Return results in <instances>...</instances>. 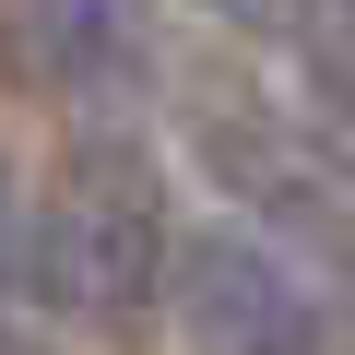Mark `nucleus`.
I'll return each instance as SVG.
<instances>
[{
  "instance_id": "obj_1",
  "label": "nucleus",
  "mask_w": 355,
  "mask_h": 355,
  "mask_svg": "<svg viewBox=\"0 0 355 355\" xmlns=\"http://www.w3.org/2000/svg\"><path fill=\"white\" fill-rule=\"evenodd\" d=\"M178 272V225H166V190L119 119H95L60 166V190L36 202V296L71 308V320H130L154 284Z\"/></svg>"
},
{
  "instance_id": "obj_2",
  "label": "nucleus",
  "mask_w": 355,
  "mask_h": 355,
  "mask_svg": "<svg viewBox=\"0 0 355 355\" xmlns=\"http://www.w3.org/2000/svg\"><path fill=\"white\" fill-rule=\"evenodd\" d=\"M178 331H190V355H331V308L320 284L261 249L249 225H202L178 237Z\"/></svg>"
},
{
  "instance_id": "obj_3",
  "label": "nucleus",
  "mask_w": 355,
  "mask_h": 355,
  "mask_svg": "<svg viewBox=\"0 0 355 355\" xmlns=\"http://www.w3.org/2000/svg\"><path fill=\"white\" fill-rule=\"evenodd\" d=\"M0 71L48 107H119L142 83V12L130 0H0Z\"/></svg>"
},
{
  "instance_id": "obj_4",
  "label": "nucleus",
  "mask_w": 355,
  "mask_h": 355,
  "mask_svg": "<svg viewBox=\"0 0 355 355\" xmlns=\"http://www.w3.org/2000/svg\"><path fill=\"white\" fill-rule=\"evenodd\" d=\"M296 83L320 142L355 166V0H296Z\"/></svg>"
},
{
  "instance_id": "obj_5",
  "label": "nucleus",
  "mask_w": 355,
  "mask_h": 355,
  "mask_svg": "<svg viewBox=\"0 0 355 355\" xmlns=\"http://www.w3.org/2000/svg\"><path fill=\"white\" fill-rule=\"evenodd\" d=\"M36 284V202H24V178L0 166V308H12Z\"/></svg>"
},
{
  "instance_id": "obj_6",
  "label": "nucleus",
  "mask_w": 355,
  "mask_h": 355,
  "mask_svg": "<svg viewBox=\"0 0 355 355\" xmlns=\"http://www.w3.org/2000/svg\"><path fill=\"white\" fill-rule=\"evenodd\" d=\"M214 24H272V12H296V0H202Z\"/></svg>"
}]
</instances>
